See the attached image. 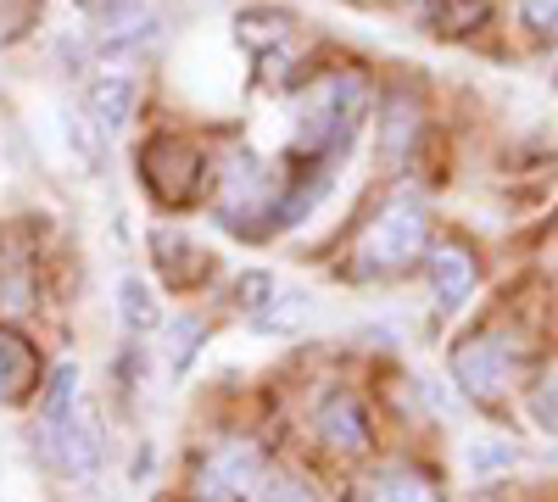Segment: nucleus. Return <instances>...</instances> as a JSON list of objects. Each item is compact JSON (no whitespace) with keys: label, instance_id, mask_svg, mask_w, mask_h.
<instances>
[{"label":"nucleus","instance_id":"f257e3e1","mask_svg":"<svg viewBox=\"0 0 558 502\" xmlns=\"http://www.w3.org/2000/svg\"><path fill=\"white\" fill-rule=\"evenodd\" d=\"M425 230H430V212L413 191L391 196L380 207V218L368 223V235L357 246V273H402L418 252H425Z\"/></svg>","mask_w":558,"mask_h":502},{"label":"nucleus","instance_id":"f03ea898","mask_svg":"<svg viewBox=\"0 0 558 502\" xmlns=\"http://www.w3.org/2000/svg\"><path fill=\"white\" fill-rule=\"evenodd\" d=\"M363 118V84L352 73L341 78H324L313 96L302 101V118H296V146L302 151H318V157H336L347 140H352V128Z\"/></svg>","mask_w":558,"mask_h":502},{"label":"nucleus","instance_id":"7ed1b4c3","mask_svg":"<svg viewBox=\"0 0 558 502\" xmlns=\"http://www.w3.org/2000/svg\"><path fill=\"white\" fill-rule=\"evenodd\" d=\"M140 173H146V191L162 207H191L207 185V151L196 140H184V134H157V140L146 146Z\"/></svg>","mask_w":558,"mask_h":502},{"label":"nucleus","instance_id":"20e7f679","mask_svg":"<svg viewBox=\"0 0 558 502\" xmlns=\"http://www.w3.org/2000/svg\"><path fill=\"white\" fill-rule=\"evenodd\" d=\"M263 452L252 441H223L207 452V464L196 475V502H257L263 486Z\"/></svg>","mask_w":558,"mask_h":502},{"label":"nucleus","instance_id":"39448f33","mask_svg":"<svg viewBox=\"0 0 558 502\" xmlns=\"http://www.w3.org/2000/svg\"><path fill=\"white\" fill-rule=\"evenodd\" d=\"M218 207H223V223H229V230H257V218L274 207V173L263 168V157L241 151L235 162L223 168Z\"/></svg>","mask_w":558,"mask_h":502},{"label":"nucleus","instance_id":"423d86ee","mask_svg":"<svg viewBox=\"0 0 558 502\" xmlns=\"http://www.w3.org/2000/svg\"><path fill=\"white\" fill-rule=\"evenodd\" d=\"M452 380L470 391L475 402H497L508 391V380H514V357H508L502 341L492 335H475V341H463L452 352Z\"/></svg>","mask_w":558,"mask_h":502},{"label":"nucleus","instance_id":"0eeeda50","mask_svg":"<svg viewBox=\"0 0 558 502\" xmlns=\"http://www.w3.org/2000/svg\"><path fill=\"white\" fill-rule=\"evenodd\" d=\"M45 436H51V446H57L62 475H73V480H89L107 458V430H101L96 407H73V419L62 430H45Z\"/></svg>","mask_w":558,"mask_h":502},{"label":"nucleus","instance_id":"6e6552de","mask_svg":"<svg viewBox=\"0 0 558 502\" xmlns=\"http://www.w3.org/2000/svg\"><path fill=\"white\" fill-rule=\"evenodd\" d=\"M313 430H318V441L330 446L336 458H357V452H368V441H375L363 402L352 391H330V396H324L318 414H313Z\"/></svg>","mask_w":558,"mask_h":502},{"label":"nucleus","instance_id":"1a4fd4ad","mask_svg":"<svg viewBox=\"0 0 558 502\" xmlns=\"http://www.w3.org/2000/svg\"><path fill=\"white\" fill-rule=\"evenodd\" d=\"M430 291H436L441 313L470 307V296H475V257L463 246H436L430 252Z\"/></svg>","mask_w":558,"mask_h":502},{"label":"nucleus","instance_id":"9d476101","mask_svg":"<svg viewBox=\"0 0 558 502\" xmlns=\"http://www.w3.org/2000/svg\"><path fill=\"white\" fill-rule=\"evenodd\" d=\"M39 385V352L23 330L0 325V402H23Z\"/></svg>","mask_w":558,"mask_h":502},{"label":"nucleus","instance_id":"9b49d317","mask_svg":"<svg viewBox=\"0 0 558 502\" xmlns=\"http://www.w3.org/2000/svg\"><path fill=\"white\" fill-rule=\"evenodd\" d=\"M134 112V78L129 73H101L89 84V123L96 128H123Z\"/></svg>","mask_w":558,"mask_h":502},{"label":"nucleus","instance_id":"f8f14e48","mask_svg":"<svg viewBox=\"0 0 558 502\" xmlns=\"http://www.w3.org/2000/svg\"><path fill=\"white\" fill-rule=\"evenodd\" d=\"M413 134H418V107L413 96H391L380 107V157L386 162H402L408 146H413Z\"/></svg>","mask_w":558,"mask_h":502},{"label":"nucleus","instance_id":"ddd939ff","mask_svg":"<svg viewBox=\"0 0 558 502\" xmlns=\"http://www.w3.org/2000/svg\"><path fill=\"white\" fill-rule=\"evenodd\" d=\"M34 302V268H28V252L0 241V307L7 313H23Z\"/></svg>","mask_w":558,"mask_h":502},{"label":"nucleus","instance_id":"4468645a","mask_svg":"<svg viewBox=\"0 0 558 502\" xmlns=\"http://www.w3.org/2000/svg\"><path fill=\"white\" fill-rule=\"evenodd\" d=\"M368 502H447V497L430 475H418V469H386V475H375V486H368Z\"/></svg>","mask_w":558,"mask_h":502},{"label":"nucleus","instance_id":"2eb2a0df","mask_svg":"<svg viewBox=\"0 0 558 502\" xmlns=\"http://www.w3.org/2000/svg\"><path fill=\"white\" fill-rule=\"evenodd\" d=\"M151 257H157V268H162V280H168V285H191V280H196V268H191V262L207 268V257H202L191 241H184V235H168V230L151 235Z\"/></svg>","mask_w":558,"mask_h":502},{"label":"nucleus","instance_id":"dca6fc26","mask_svg":"<svg viewBox=\"0 0 558 502\" xmlns=\"http://www.w3.org/2000/svg\"><path fill=\"white\" fill-rule=\"evenodd\" d=\"M118 313H123V325H129L134 335H146V330L162 325V307H157V296H151L146 280H123V285H118Z\"/></svg>","mask_w":558,"mask_h":502},{"label":"nucleus","instance_id":"f3484780","mask_svg":"<svg viewBox=\"0 0 558 502\" xmlns=\"http://www.w3.org/2000/svg\"><path fill=\"white\" fill-rule=\"evenodd\" d=\"M73 407H78V369H73V363H62V369L51 375V385H45V402H39L45 430H62L73 419Z\"/></svg>","mask_w":558,"mask_h":502},{"label":"nucleus","instance_id":"a211bd4d","mask_svg":"<svg viewBox=\"0 0 558 502\" xmlns=\"http://www.w3.org/2000/svg\"><path fill=\"white\" fill-rule=\"evenodd\" d=\"M486 17H492V0H436V7H430L436 34H470Z\"/></svg>","mask_w":558,"mask_h":502},{"label":"nucleus","instance_id":"6ab92c4d","mask_svg":"<svg viewBox=\"0 0 558 502\" xmlns=\"http://www.w3.org/2000/svg\"><path fill=\"white\" fill-rule=\"evenodd\" d=\"M235 28H241V39H252V45H274V39H286V34L296 28V17L279 12V7H252V12L235 17Z\"/></svg>","mask_w":558,"mask_h":502},{"label":"nucleus","instance_id":"aec40b11","mask_svg":"<svg viewBox=\"0 0 558 502\" xmlns=\"http://www.w3.org/2000/svg\"><path fill=\"white\" fill-rule=\"evenodd\" d=\"M202 341H207L202 318H173V325H168V363H173V375L191 369V357H196Z\"/></svg>","mask_w":558,"mask_h":502},{"label":"nucleus","instance_id":"412c9836","mask_svg":"<svg viewBox=\"0 0 558 502\" xmlns=\"http://www.w3.org/2000/svg\"><path fill=\"white\" fill-rule=\"evenodd\" d=\"M62 140L73 146V157L96 173L101 168V140H96V128H89V112H68L62 118Z\"/></svg>","mask_w":558,"mask_h":502},{"label":"nucleus","instance_id":"4be33fe9","mask_svg":"<svg viewBox=\"0 0 558 502\" xmlns=\"http://www.w3.org/2000/svg\"><path fill=\"white\" fill-rule=\"evenodd\" d=\"M257 502H318V497H313V486H307L302 475H291V469H268L263 486H257Z\"/></svg>","mask_w":558,"mask_h":502},{"label":"nucleus","instance_id":"5701e85b","mask_svg":"<svg viewBox=\"0 0 558 502\" xmlns=\"http://www.w3.org/2000/svg\"><path fill=\"white\" fill-rule=\"evenodd\" d=\"M531 414H536V425H542V430H558V357L547 363L542 385L531 391Z\"/></svg>","mask_w":558,"mask_h":502},{"label":"nucleus","instance_id":"b1692460","mask_svg":"<svg viewBox=\"0 0 558 502\" xmlns=\"http://www.w3.org/2000/svg\"><path fill=\"white\" fill-rule=\"evenodd\" d=\"M235 302H241V307L257 318V313L274 302V273H263V268H246L241 280H235Z\"/></svg>","mask_w":558,"mask_h":502},{"label":"nucleus","instance_id":"393cba45","mask_svg":"<svg viewBox=\"0 0 558 502\" xmlns=\"http://www.w3.org/2000/svg\"><path fill=\"white\" fill-rule=\"evenodd\" d=\"M520 17L536 34H558V0H520Z\"/></svg>","mask_w":558,"mask_h":502},{"label":"nucleus","instance_id":"a878e982","mask_svg":"<svg viewBox=\"0 0 558 502\" xmlns=\"http://www.w3.org/2000/svg\"><path fill=\"white\" fill-rule=\"evenodd\" d=\"M508 464H514V446H492V441L470 446V469H508Z\"/></svg>","mask_w":558,"mask_h":502},{"label":"nucleus","instance_id":"bb28decb","mask_svg":"<svg viewBox=\"0 0 558 502\" xmlns=\"http://www.w3.org/2000/svg\"><path fill=\"white\" fill-rule=\"evenodd\" d=\"M78 7H84V12H101V0H78Z\"/></svg>","mask_w":558,"mask_h":502}]
</instances>
